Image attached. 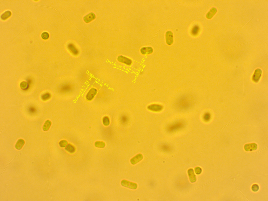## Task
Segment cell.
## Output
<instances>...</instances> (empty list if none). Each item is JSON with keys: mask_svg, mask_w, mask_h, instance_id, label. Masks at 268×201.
I'll return each mask as SVG.
<instances>
[{"mask_svg": "<svg viewBox=\"0 0 268 201\" xmlns=\"http://www.w3.org/2000/svg\"><path fill=\"white\" fill-rule=\"evenodd\" d=\"M121 184L123 187L132 189H136L138 187V185L136 183L125 180L121 181Z\"/></svg>", "mask_w": 268, "mask_h": 201, "instance_id": "7a4b0ae2", "label": "cell"}, {"mask_svg": "<svg viewBox=\"0 0 268 201\" xmlns=\"http://www.w3.org/2000/svg\"><path fill=\"white\" fill-rule=\"evenodd\" d=\"M259 186L257 184H254L252 186V190L254 192L258 191L259 189Z\"/></svg>", "mask_w": 268, "mask_h": 201, "instance_id": "44dd1931", "label": "cell"}, {"mask_svg": "<svg viewBox=\"0 0 268 201\" xmlns=\"http://www.w3.org/2000/svg\"><path fill=\"white\" fill-rule=\"evenodd\" d=\"M11 12L9 11H7L5 12L1 15V17L3 20H5L9 17L11 15Z\"/></svg>", "mask_w": 268, "mask_h": 201, "instance_id": "2e32d148", "label": "cell"}, {"mask_svg": "<svg viewBox=\"0 0 268 201\" xmlns=\"http://www.w3.org/2000/svg\"><path fill=\"white\" fill-rule=\"evenodd\" d=\"M97 93V90L94 88L91 89L88 93L86 96L87 99L89 100H92Z\"/></svg>", "mask_w": 268, "mask_h": 201, "instance_id": "9c48e42d", "label": "cell"}, {"mask_svg": "<svg viewBox=\"0 0 268 201\" xmlns=\"http://www.w3.org/2000/svg\"><path fill=\"white\" fill-rule=\"evenodd\" d=\"M210 117V116L209 114L208 113H206L204 116V119L205 121H207L209 120Z\"/></svg>", "mask_w": 268, "mask_h": 201, "instance_id": "cb8c5ba5", "label": "cell"}, {"mask_svg": "<svg viewBox=\"0 0 268 201\" xmlns=\"http://www.w3.org/2000/svg\"><path fill=\"white\" fill-rule=\"evenodd\" d=\"M188 173L190 181L192 183L196 182V176L194 174L193 169H189Z\"/></svg>", "mask_w": 268, "mask_h": 201, "instance_id": "52a82bcc", "label": "cell"}, {"mask_svg": "<svg viewBox=\"0 0 268 201\" xmlns=\"http://www.w3.org/2000/svg\"><path fill=\"white\" fill-rule=\"evenodd\" d=\"M118 60L119 62L124 63L128 65H131L132 61L130 59L122 56H120L118 58Z\"/></svg>", "mask_w": 268, "mask_h": 201, "instance_id": "277c9868", "label": "cell"}, {"mask_svg": "<svg viewBox=\"0 0 268 201\" xmlns=\"http://www.w3.org/2000/svg\"><path fill=\"white\" fill-rule=\"evenodd\" d=\"M95 14L93 13H91L85 16L84 18V20L85 22L88 23L95 19Z\"/></svg>", "mask_w": 268, "mask_h": 201, "instance_id": "ba28073f", "label": "cell"}, {"mask_svg": "<svg viewBox=\"0 0 268 201\" xmlns=\"http://www.w3.org/2000/svg\"><path fill=\"white\" fill-rule=\"evenodd\" d=\"M51 125V122L49 120L45 121L43 127V129L44 131H47L49 129Z\"/></svg>", "mask_w": 268, "mask_h": 201, "instance_id": "5bb4252c", "label": "cell"}, {"mask_svg": "<svg viewBox=\"0 0 268 201\" xmlns=\"http://www.w3.org/2000/svg\"><path fill=\"white\" fill-rule=\"evenodd\" d=\"M68 47L70 50L74 54L76 55L78 53V51L73 44H70L68 46Z\"/></svg>", "mask_w": 268, "mask_h": 201, "instance_id": "9a60e30c", "label": "cell"}, {"mask_svg": "<svg viewBox=\"0 0 268 201\" xmlns=\"http://www.w3.org/2000/svg\"><path fill=\"white\" fill-rule=\"evenodd\" d=\"M199 27L197 26H194L192 30V33L194 35H196L197 34L199 30Z\"/></svg>", "mask_w": 268, "mask_h": 201, "instance_id": "e0dca14e", "label": "cell"}, {"mask_svg": "<svg viewBox=\"0 0 268 201\" xmlns=\"http://www.w3.org/2000/svg\"><path fill=\"white\" fill-rule=\"evenodd\" d=\"M141 53L143 54H148L153 53V49L151 47H144L141 50Z\"/></svg>", "mask_w": 268, "mask_h": 201, "instance_id": "8fae6325", "label": "cell"}, {"mask_svg": "<svg viewBox=\"0 0 268 201\" xmlns=\"http://www.w3.org/2000/svg\"><path fill=\"white\" fill-rule=\"evenodd\" d=\"M25 144V141L22 139H20L18 140L15 145V147L17 150H20L22 148Z\"/></svg>", "mask_w": 268, "mask_h": 201, "instance_id": "7c38bea8", "label": "cell"}, {"mask_svg": "<svg viewBox=\"0 0 268 201\" xmlns=\"http://www.w3.org/2000/svg\"><path fill=\"white\" fill-rule=\"evenodd\" d=\"M66 150L69 152L70 153H73L75 151L74 147L72 145L69 144L67 145L66 148Z\"/></svg>", "mask_w": 268, "mask_h": 201, "instance_id": "ac0fdd59", "label": "cell"}, {"mask_svg": "<svg viewBox=\"0 0 268 201\" xmlns=\"http://www.w3.org/2000/svg\"><path fill=\"white\" fill-rule=\"evenodd\" d=\"M202 171L200 167H197L195 168V171L197 174H200L201 173Z\"/></svg>", "mask_w": 268, "mask_h": 201, "instance_id": "7402d4cb", "label": "cell"}, {"mask_svg": "<svg viewBox=\"0 0 268 201\" xmlns=\"http://www.w3.org/2000/svg\"><path fill=\"white\" fill-rule=\"evenodd\" d=\"M143 158L142 155L141 154H139L132 158L130 160V162L132 164L134 165L140 162L143 159Z\"/></svg>", "mask_w": 268, "mask_h": 201, "instance_id": "8992f818", "label": "cell"}, {"mask_svg": "<svg viewBox=\"0 0 268 201\" xmlns=\"http://www.w3.org/2000/svg\"><path fill=\"white\" fill-rule=\"evenodd\" d=\"M67 142L66 141H65V140H63L59 142V145L60 147H65V146L67 144Z\"/></svg>", "mask_w": 268, "mask_h": 201, "instance_id": "603a6c76", "label": "cell"}, {"mask_svg": "<svg viewBox=\"0 0 268 201\" xmlns=\"http://www.w3.org/2000/svg\"><path fill=\"white\" fill-rule=\"evenodd\" d=\"M245 150L246 151L255 150L257 148V145L255 144H246L245 146Z\"/></svg>", "mask_w": 268, "mask_h": 201, "instance_id": "30bf717a", "label": "cell"}, {"mask_svg": "<svg viewBox=\"0 0 268 201\" xmlns=\"http://www.w3.org/2000/svg\"><path fill=\"white\" fill-rule=\"evenodd\" d=\"M217 12V10L215 8H212L206 15V17L208 19H210L214 16Z\"/></svg>", "mask_w": 268, "mask_h": 201, "instance_id": "4fadbf2b", "label": "cell"}, {"mask_svg": "<svg viewBox=\"0 0 268 201\" xmlns=\"http://www.w3.org/2000/svg\"><path fill=\"white\" fill-rule=\"evenodd\" d=\"M166 39L167 43L168 45H171L173 43V33L171 31L167 32L166 34Z\"/></svg>", "mask_w": 268, "mask_h": 201, "instance_id": "3957f363", "label": "cell"}, {"mask_svg": "<svg viewBox=\"0 0 268 201\" xmlns=\"http://www.w3.org/2000/svg\"><path fill=\"white\" fill-rule=\"evenodd\" d=\"M261 74L262 71L260 69H256L253 77V80L255 82H258L260 80Z\"/></svg>", "mask_w": 268, "mask_h": 201, "instance_id": "5b68a950", "label": "cell"}, {"mask_svg": "<svg viewBox=\"0 0 268 201\" xmlns=\"http://www.w3.org/2000/svg\"><path fill=\"white\" fill-rule=\"evenodd\" d=\"M103 123L105 125L107 126L109 124V120L108 117H105L103 119Z\"/></svg>", "mask_w": 268, "mask_h": 201, "instance_id": "d6986e66", "label": "cell"}, {"mask_svg": "<svg viewBox=\"0 0 268 201\" xmlns=\"http://www.w3.org/2000/svg\"><path fill=\"white\" fill-rule=\"evenodd\" d=\"M184 123L183 121H178L170 125L168 127V130L170 132H175L183 127Z\"/></svg>", "mask_w": 268, "mask_h": 201, "instance_id": "6da1fadb", "label": "cell"}, {"mask_svg": "<svg viewBox=\"0 0 268 201\" xmlns=\"http://www.w3.org/2000/svg\"><path fill=\"white\" fill-rule=\"evenodd\" d=\"M49 37V35L47 32H43L41 34V37L44 39H47Z\"/></svg>", "mask_w": 268, "mask_h": 201, "instance_id": "ffe728a7", "label": "cell"}]
</instances>
